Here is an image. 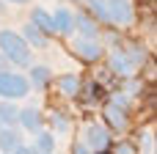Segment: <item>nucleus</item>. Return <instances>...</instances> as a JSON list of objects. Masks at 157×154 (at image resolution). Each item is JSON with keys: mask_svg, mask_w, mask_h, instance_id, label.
<instances>
[{"mask_svg": "<svg viewBox=\"0 0 157 154\" xmlns=\"http://www.w3.org/2000/svg\"><path fill=\"white\" fill-rule=\"evenodd\" d=\"M124 107H127V105H121V102H110V105L105 107V116H108V121H110L113 130H124V127H127V113H124Z\"/></svg>", "mask_w": 157, "mask_h": 154, "instance_id": "9d476101", "label": "nucleus"}, {"mask_svg": "<svg viewBox=\"0 0 157 154\" xmlns=\"http://www.w3.org/2000/svg\"><path fill=\"white\" fill-rule=\"evenodd\" d=\"M91 14L99 19V22H110V14H108V0H86Z\"/></svg>", "mask_w": 157, "mask_h": 154, "instance_id": "a211bd4d", "label": "nucleus"}, {"mask_svg": "<svg viewBox=\"0 0 157 154\" xmlns=\"http://www.w3.org/2000/svg\"><path fill=\"white\" fill-rule=\"evenodd\" d=\"M52 22H55V33H72V30H75V14H72L66 6L55 8Z\"/></svg>", "mask_w": 157, "mask_h": 154, "instance_id": "1a4fd4ad", "label": "nucleus"}, {"mask_svg": "<svg viewBox=\"0 0 157 154\" xmlns=\"http://www.w3.org/2000/svg\"><path fill=\"white\" fill-rule=\"evenodd\" d=\"M72 50H75L80 58H86V61H97V58L102 55V44H99L97 39H88V36L75 39V41H72Z\"/></svg>", "mask_w": 157, "mask_h": 154, "instance_id": "39448f33", "label": "nucleus"}, {"mask_svg": "<svg viewBox=\"0 0 157 154\" xmlns=\"http://www.w3.org/2000/svg\"><path fill=\"white\" fill-rule=\"evenodd\" d=\"M17 118H19V107L8 99V102H3L0 105V121H3V127H11V124H17Z\"/></svg>", "mask_w": 157, "mask_h": 154, "instance_id": "2eb2a0df", "label": "nucleus"}, {"mask_svg": "<svg viewBox=\"0 0 157 154\" xmlns=\"http://www.w3.org/2000/svg\"><path fill=\"white\" fill-rule=\"evenodd\" d=\"M50 77H52V72H50V66H33L30 63V83L36 85V88H41V85H47L50 83Z\"/></svg>", "mask_w": 157, "mask_h": 154, "instance_id": "4468645a", "label": "nucleus"}, {"mask_svg": "<svg viewBox=\"0 0 157 154\" xmlns=\"http://www.w3.org/2000/svg\"><path fill=\"white\" fill-rule=\"evenodd\" d=\"M36 135V141H33V149H39V152H52V146H55V138H52V132H44V130H39V132H33Z\"/></svg>", "mask_w": 157, "mask_h": 154, "instance_id": "f3484780", "label": "nucleus"}, {"mask_svg": "<svg viewBox=\"0 0 157 154\" xmlns=\"http://www.w3.org/2000/svg\"><path fill=\"white\" fill-rule=\"evenodd\" d=\"M52 132H58V135H63V132H69V118L63 116V113H52Z\"/></svg>", "mask_w": 157, "mask_h": 154, "instance_id": "6ab92c4d", "label": "nucleus"}, {"mask_svg": "<svg viewBox=\"0 0 157 154\" xmlns=\"http://www.w3.org/2000/svg\"><path fill=\"white\" fill-rule=\"evenodd\" d=\"M8 3H25V0H8Z\"/></svg>", "mask_w": 157, "mask_h": 154, "instance_id": "4be33fe9", "label": "nucleus"}, {"mask_svg": "<svg viewBox=\"0 0 157 154\" xmlns=\"http://www.w3.org/2000/svg\"><path fill=\"white\" fill-rule=\"evenodd\" d=\"M30 19H33V25H36L41 33H55V22H52V14H50V11H44L41 6H36V8H33Z\"/></svg>", "mask_w": 157, "mask_h": 154, "instance_id": "9b49d317", "label": "nucleus"}, {"mask_svg": "<svg viewBox=\"0 0 157 154\" xmlns=\"http://www.w3.org/2000/svg\"><path fill=\"white\" fill-rule=\"evenodd\" d=\"M0 127H3V121H0Z\"/></svg>", "mask_w": 157, "mask_h": 154, "instance_id": "5701e85b", "label": "nucleus"}, {"mask_svg": "<svg viewBox=\"0 0 157 154\" xmlns=\"http://www.w3.org/2000/svg\"><path fill=\"white\" fill-rule=\"evenodd\" d=\"M6 63H8V61H6V55L0 52V66H6Z\"/></svg>", "mask_w": 157, "mask_h": 154, "instance_id": "412c9836", "label": "nucleus"}, {"mask_svg": "<svg viewBox=\"0 0 157 154\" xmlns=\"http://www.w3.org/2000/svg\"><path fill=\"white\" fill-rule=\"evenodd\" d=\"M108 143H110L108 130H102V127H97V124H91V127L86 130V146H88L91 152H102V149H108Z\"/></svg>", "mask_w": 157, "mask_h": 154, "instance_id": "423d86ee", "label": "nucleus"}, {"mask_svg": "<svg viewBox=\"0 0 157 154\" xmlns=\"http://www.w3.org/2000/svg\"><path fill=\"white\" fill-rule=\"evenodd\" d=\"M0 52L6 55V61H8V63L30 66V44L22 39V33L0 30Z\"/></svg>", "mask_w": 157, "mask_h": 154, "instance_id": "f257e3e1", "label": "nucleus"}, {"mask_svg": "<svg viewBox=\"0 0 157 154\" xmlns=\"http://www.w3.org/2000/svg\"><path fill=\"white\" fill-rule=\"evenodd\" d=\"M28 132H39V130H44V118H41V113L36 110V107H25V110H19V118H17Z\"/></svg>", "mask_w": 157, "mask_h": 154, "instance_id": "6e6552de", "label": "nucleus"}, {"mask_svg": "<svg viewBox=\"0 0 157 154\" xmlns=\"http://www.w3.org/2000/svg\"><path fill=\"white\" fill-rule=\"evenodd\" d=\"M110 69L121 77H130L135 72V61L130 58V52H113L110 55Z\"/></svg>", "mask_w": 157, "mask_h": 154, "instance_id": "0eeeda50", "label": "nucleus"}, {"mask_svg": "<svg viewBox=\"0 0 157 154\" xmlns=\"http://www.w3.org/2000/svg\"><path fill=\"white\" fill-rule=\"evenodd\" d=\"M141 146H144V149H146V152H155V138H152V135H149V132H146V135H144V138H141Z\"/></svg>", "mask_w": 157, "mask_h": 154, "instance_id": "aec40b11", "label": "nucleus"}, {"mask_svg": "<svg viewBox=\"0 0 157 154\" xmlns=\"http://www.w3.org/2000/svg\"><path fill=\"white\" fill-rule=\"evenodd\" d=\"M22 39H25L28 44H33V47H47V33H41L33 22H28V25L22 28Z\"/></svg>", "mask_w": 157, "mask_h": 154, "instance_id": "ddd939ff", "label": "nucleus"}, {"mask_svg": "<svg viewBox=\"0 0 157 154\" xmlns=\"http://www.w3.org/2000/svg\"><path fill=\"white\" fill-rule=\"evenodd\" d=\"M58 88H61L63 96H77V91H80V80H77L75 74H63V77L58 80Z\"/></svg>", "mask_w": 157, "mask_h": 154, "instance_id": "dca6fc26", "label": "nucleus"}, {"mask_svg": "<svg viewBox=\"0 0 157 154\" xmlns=\"http://www.w3.org/2000/svg\"><path fill=\"white\" fill-rule=\"evenodd\" d=\"M30 91V80L22 74H11L6 69H0V96L3 99H22Z\"/></svg>", "mask_w": 157, "mask_h": 154, "instance_id": "f03ea898", "label": "nucleus"}, {"mask_svg": "<svg viewBox=\"0 0 157 154\" xmlns=\"http://www.w3.org/2000/svg\"><path fill=\"white\" fill-rule=\"evenodd\" d=\"M0 152H30L22 143L19 130H14V124L11 127H0Z\"/></svg>", "mask_w": 157, "mask_h": 154, "instance_id": "20e7f679", "label": "nucleus"}, {"mask_svg": "<svg viewBox=\"0 0 157 154\" xmlns=\"http://www.w3.org/2000/svg\"><path fill=\"white\" fill-rule=\"evenodd\" d=\"M108 14H110V22H116V25H130L135 17L130 0H108Z\"/></svg>", "mask_w": 157, "mask_h": 154, "instance_id": "7ed1b4c3", "label": "nucleus"}, {"mask_svg": "<svg viewBox=\"0 0 157 154\" xmlns=\"http://www.w3.org/2000/svg\"><path fill=\"white\" fill-rule=\"evenodd\" d=\"M75 28L80 36H88V39H97L99 36V25L91 19V17H83V14H75Z\"/></svg>", "mask_w": 157, "mask_h": 154, "instance_id": "f8f14e48", "label": "nucleus"}]
</instances>
